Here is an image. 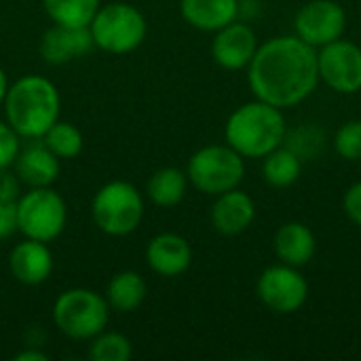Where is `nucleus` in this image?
Returning a JSON list of instances; mask_svg holds the SVG:
<instances>
[{"mask_svg":"<svg viewBox=\"0 0 361 361\" xmlns=\"http://www.w3.org/2000/svg\"><path fill=\"white\" fill-rule=\"evenodd\" d=\"M245 70L254 97L281 110L302 104L319 85L317 49L296 34L275 36L258 44Z\"/></svg>","mask_w":361,"mask_h":361,"instance_id":"1","label":"nucleus"},{"mask_svg":"<svg viewBox=\"0 0 361 361\" xmlns=\"http://www.w3.org/2000/svg\"><path fill=\"white\" fill-rule=\"evenodd\" d=\"M4 121L21 140H40L59 121L61 95L57 85L40 74H23L8 85L2 102Z\"/></svg>","mask_w":361,"mask_h":361,"instance_id":"2","label":"nucleus"},{"mask_svg":"<svg viewBox=\"0 0 361 361\" xmlns=\"http://www.w3.org/2000/svg\"><path fill=\"white\" fill-rule=\"evenodd\" d=\"M286 135L283 110L256 97L235 108L224 125V142L243 159H264L283 146Z\"/></svg>","mask_w":361,"mask_h":361,"instance_id":"3","label":"nucleus"},{"mask_svg":"<svg viewBox=\"0 0 361 361\" xmlns=\"http://www.w3.org/2000/svg\"><path fill=\"white\" fill-rule=\"evenodd\" d=\"M95 49L110 55H127L142 47L148 34L144 13L129 2L102 4L89 23Z\"/></svg>","mask_w":361,"mask_h":361,"instance_id":"4","label":"nucleus"},{"mask_svg":"<svg viewBox=\"0 0 361 361\" xmlns=\"http://www.w3.org/2000/svg\"><path fill=\"white\" fill-rule=\"evenodd\" d=\"M91 218L108 237H127L144 220V195L127 180H110L91 201Z\"/></svg>","mask_w":361,"mask_h":361,"instance_id":"5","label":"nucleus"},{"mask_svg":"<svg viewBox=\"0 0 361 361\" xmlns=\"http://www.w3.org/2000/svg\"><path fill=\"white\" fill-rule=\"evenodd\" d=\"M110 307L106 298L89 288H70L55 298L53 324L70 341H91L106 330Z\"/></svg>","mask_w":361,"mask_h":361,"instance_id":"6","label":"nucleus"},{"mask_svg":"<svg viewBox=\"0 0 361 361\" xmlns=\"http://www.w3.org/2000/svg\"><path fill=\"white\" fill-rule=\"evenodd\" d=\"M186 176L199 192L218 197L241 186L245 178V159L228 144H209L188 159Z\"/></svg>","mask_w":361,"mask_h":361,"instance_id":"7","label":"nucleus"},{"mask_svg":"<svg viewBox=\"0 0 361 361\" xmlns=\"http://www.w3.org/2000/svg\"><path fill=\"white\" fill-rule=\"evenodd\" d=\"M68 226L66 199L53 188H27L17 199V231L42 243L55 241Z\"/></svg>","mask_w":361,"mask_h":361,"instance_id":"8","label":"nucleus"},{"mask_svg":"<svg viewBox=\"0 0 361 361\" xmlns=\"http://www.w3.org/2000/svg\"><path fill=\"white\" fill-rule=\"evenodd\" d=\"M260 302L277 315H292L309 300V281L300 269L290 264H273L264 269L256 281Z\"/></svg>","mask_w":361,"mask_h":361,"instance_id":"9","label":"nucleus"},{"mask_svg":"<svg viewBox=\"0 0 361 361\" xmlns=\"http://www.w3.org/2000/svg\"><path fill=\"white\" fill-rule=\"evenodd\" d=\"M319 82L343 95L361 91V47L345 36L317 49Z\"/></svg>","mask_w":361,"mask_h":361,"instance_id":"10","label":"nucleus"},{"mask_svg":"<svg viewBox=\"0 0 361 361\" xmlns=\"http://www.w3.org/2000/svg\"><path fill=\"white\" fill-rule=\"evenodd\" d=\"M347 32V11L336 0H309L294 17V34L313 49H322Z\"/></svg>","mask_w":361,"mask_h":361,"instance_id":"11","label":"nucleus"},{"mask_svg":"<svg viewBox=\"0 0 361 361\" xmlns=\"http://www.w3.org/2000/svg\"><path fill=\"white\" fill-rule=\"evenodd\" d=\"M258 36L254 27L245 21L235 19L233 23L214 32L212 57L222 70H245L258 51Z\"/></svg>","mask_w":361,"mask_h":361,"instance_id":"12","label":"nucleus"},{"mask_svg":"<svg viewBox=\"0 0 361 361\" xmlns=\"http://www.w3.org/2000/svg\"><path fill=\"white\" fill-rule=\"evenodd\" d=\"M146 264L165 279L184 275L192 264V247L178 233H159L146 245Z\"/></svg>","mask_w":361,"mask_h":361,"instance_id":"13","label":"nucleus"},{"mask_svg":"<svg viewBox=\"0 0 361 361\" xmlns=\"http://www.w3.org/2000/svg\"><path fill=\"white\" fill-rule=\"evenodd\" d=\"M21 184L27 188L53 186L61 173V161L44 146L42 140H27L11 167Z\"/></svg>","mask_w":361,"mask_h":361,"instance_id":"14","label":"nucleus"},{"mask_svg":"<svg viewBox=\"0 0 361 361\" xmlns=\"http://www.w3.org/2000/svg\"><path fill=\"white\" fill-rule=\"evenodd\" d=\"M214 199L216 201L212 205L209 220L216 233L224 237H237V235H243L254 224L256 203L245 190L233 188Z\"/></svg>","mask_w":361,"mask_h":361,"instance_id":"15","label":"nucleus"},{"mask_svg":"<svg viewBox=\"0 0 361 361\" xmlns=\"http://www.w3.org/2000/svg\"><path fill=\"white\" fill-rule=\"evenodd\" d=\"M53 252L49 243L27 239L13 245L8 254V271L21 286H40L53 273Z\"/></svg>","mask_w":361,"mask_h":361,"instance_id":"16","label":"nucleus"},{"mask_svg":"<svg viewBox=\"0 0 361 361\" xmlns=\"http://www.w3.org/2000/svg\"><path fill=\"white\" fill-rule=\"evenodd\" d=\"M95 49L89 27L51 25L40 38V57L49 66H63L78 57L89 55Z\"/></svg>","mask_w":361,"mask_h":361,"instance_id":"17","label":"nucleus"},{"mask_svg":"<svg viewBox=\"0 0 361 361\" xmlns=\"http://www.w3.org/2000/svg\"><path fill=\"white\" fill-rule=\"evenodd\" d=\"M273 252L279 258V262L302 269L313 260L317 252L315 233L305 222H296V220L286 222L275 231Z\"/></svg>","mask_w":361,"mask_h":361,"instance_id":"18","label":"nucleus"},{"mask_svg":"<svg viewBox=\"0 0 361 361\" xmlns=\"http://www.w3.org/2000/svg\"><path fill=\"white\" fill-rule=\"evenodd\" d=\"M239 0H180L182 19L199 32H218L239 19Z\"/></svg>","mask_w":361,"mask_h":361,"instance_id":"19","label":"nucleus"},{"mask_svg":"<svg viewBox=\"0 0 361 361\" xmlns=\"http://www.w3.org/2000/svg\"><path fill=\"white\" fill-rule=\"evenodd\" d=\"M148 294V286L144 281V277L135 271H121L116 273L106 288V302L110 307V311L116 313H133L137 311Z\"/></svg>","mask_w":361,"mask_h":361,"instance_id":"20","label":"nucleus"},{"mask_svg":"<svg viewBox=\"0 0 361 361\" xmlns=\"http://www.w3.org/2000/svg\"><path fill=\"white\" fill-rule=\"evenodd\" d=\"M188 176L180 167H161L146 182V197L163 209L176 207L184 201L188 190Z\"/></svg>","mask_w":361,"mask_h":361,"instance_id":"21","label":"nucleus"},{"mask_svg":"<svg viewBox=\"0 0 361 361\" xmlns=\"http://www.w3.org/2000/svg\"><path fill=\"white\" fill-rule=\"evenodd\" d=\"M302 173V159L286 144L262 159V178L273 188H290Z\"/></svg>","mask_w":361,"mask_h":361,"instance_id":"22","label":"nucleus"},{"mask_svg":"<svg viewBox=\"0 0 361 361\" xmlns=\"http://www.w3.org/2000/svg\"><path fill=\"white\" fill-rule=\"evenodd\" d=\"M47 17L55 25L66 27H89L102 0H40Z\"/></svg>","mask_w":361,"mask_h":361,"instance_id":"23","label":"nucleus"},{"mask_svg":"<svg viewBox=\"0 0 361 361\" xmlns=\"http://www.w3.org/2000/svg\"><path fill=\"white\" fill-rule=\"evenodd\" d=\"M44 142V146L59 159H76L82 148H85V137H82V131L74 125V123H68V121H57L53 123L47 133L40 137Z\"/></svg>","mask_w":361,"mask_h":361,"instance_id":"24","label":"nucleus"},{"mask_svg":"<svg viewBox=\"0 0 361 361\" xmlns=\"http://www.w3.org/2000/svg\"><path fill=\"white\" fill-rule=\"evenodd\" d=\"M91 361H129L133 355L131 341L121 332H99L89 341Z\"/></svg>","mask_w":361,"mask_h":361,"instance_id":"25","label":"nucleus"},{"mask_svg":"<svg viewBox=\"0 0 361 361\" xmlns=\"http://www.w3.org/2000/svg\"><path fill=\"white\" fill-rule=\"evenodd\" d=\"M324 142H326V137H324V131L319 127L305 125V127H298L296 131L288 133L283 144L288 148H292L305 163L307 159H313V157H317L322 152Z\"/></svg>","mask_w":361,"mask_h":361,"instance_id":"26","label":"nucleus"},{"mask_svg":"<svg viewBox=\"0 0 361 361\" xmlns=\"http://www.w3.org/2000/svg\"><path fill=\"white\" fill-rule=\"evenodd\" d=\"M334 152L349 163L361 161V118L343 123L332 140Z\"/></svg>","mask_w":361,"mask_h":361,"instance_id":"27","label":"nucleus"},{"mask_svg":"<svg viewBox=\"0 0 361 361\" xmlns=\"http://www.w3.org/2000/svg\"><path fill=\"white\" fill-rule=\"evenodd\" d=\"M19 148H21V137L17 135V131L6 121H0V171L13 167Z\"/></svg>","mask_w":361,"mask_h":361,"instance_id":"28","label":"nucleus"},{"mask_svg":"<svg viewBox=\"0 0 361 361\" xmlns=\"http://www.w3.org/2000/svg\"><path fill=\"white\" fill-rule=\"evenodd\" d=\"M17 233V201L0 197V241Z\"/></svg>","mask_w":361,"mask_h":361,"instance_id":"29","label":"nucleus"},{"mask_svg":"<svg viewBox=\"0 0 361 361\" xmlns=\"http://www.w3.org/2000/svg\"><path fill=\"white\" fill-rule=\"evenodd\" d=\"M343 212L353 224L361 226V180L351 184L345 190V195H343Z\"/></svg>","mask_w":361,"mask_h":361,"instance_id":"30","label":"nucleus"},{"mask_svg":"<svg viewBox=\"0 0 361 361\" xmlns=\"http://www.w3.org/2000/svg\"><path fill=\"white\" fill-rule=\"evenodd\" d=\"M19 195H21V182L15 176V171L2 169L0 171V197L2 199H11V201H17Z\"/></svg>","mask_w":361,"mask_h":361,"instance_id":"31","label":"nucleus"},{"mask_svg":"<svg viewBox=\"0 0 361 361\" xmlns=\"http://www.w3.org/2000/svg\"><path fill=\"white\" fill-rule=\"evenodd\" d=\"M15 361H47V353H42V351H38V349H34V347H27V349H23V351H19V353H15Z\"/></svg>","mask_w":361,"mask_h":361,"instance_id":"32","label":"nucleus"},{"mask_svg":"<svg viewBox=\"0 0 361 361\" xmlns=\"http://www.w3.org/2000/svg\"><path fill=\"white\" fill-rule=\"evenodd\" d=\"M8 76H6V72L0 68V108H2V102H4V95H6V91H8Z\"/></svg>","mask_w":361,"mask_h":361,"instance_id":"33","label":"nucleus"},{"mask_svg":"<svg viewBox=\"0 0 361 361\" xmlns=\"http://www.w3.org/2000/svg\"><path fill=\"white\" fill-rule=\"evenodd\" d=\"M0 32H2V21H0Z\"/></svg>","mask_w":361,"mask_h":361,"instance_id":"34","label":"nucleus"}]
</instances>
